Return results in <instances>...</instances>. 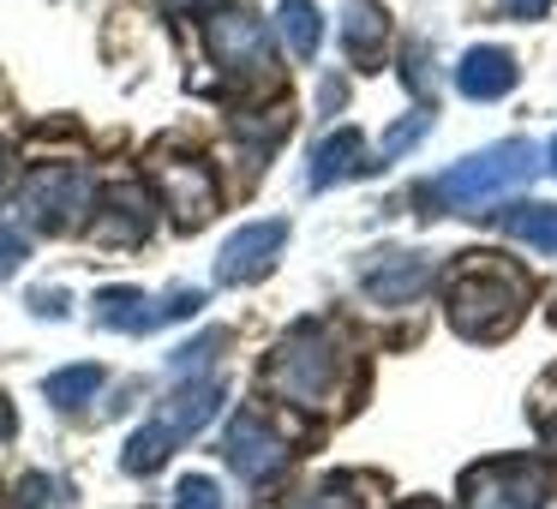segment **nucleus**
I'll return each instance as SVG.
<instances>
[{"mask_svg":"<svg viewBox=\"0 0 557 509\" xmlns=\"http://www.w3.org/2000/svg\"><path fill=\"white\" fill-rule=\"evenodd\" d=\"M37 312H42V318H61L66 300H61V294H37Z\"/></svg>","mask_w":557,"mask_h":509,"instance_id":"nucleus-27","label":"nucleus"},{"mask_svg":"<svg viewBox=\"0 0 557 509\" xmlns=\"http://www.w3.org/2000/svg\"><path fill=\"white\" fill-rule=\"evenodd\" d=\"M276 25H282V37H288V49L300 54V61H318V42H324V13H318V0H282Z\"/></svg>","mask_w":557,"mask_h":509,"instance_id":"nucleus-17","label":"nucleus"},{"mask_svg":"<svg viewBox=\"0 0 557 509\" xmlns=\"http://www.w3.org/2000/svg\"><path fill=\"white\" fill-rule=\"evenodd\" d=\"M205 42L234 85H270V78H276V49H270V30L258 13H240V7L210 13Z\"/></svg>","mask_w":557,"mask_h":509,"instance_id":"nucleus-6","label":"nucleus"},{"mask_svg":"<svg viewBox=\"0 0 557 509\" xmlns=\"http://www.w3.org/2000/svg\"><path fill=\"white\" fill-rule=\"evenodd\" d=\"M216 348H228V336H222V330H210V336H198V342H186V348H181V353H174V360H169V365H174V372H181V377H186V372H205V365H210V360H216Z\"/></svg>","mask_w":557,"mask_h":509,"instance_id":"nucleus-22","label":"nucleus"},{"mask_svg":"<svg viewBox=\"0 0 557 509\" xmlns=\"http://www.w3.org/2000/svg\"><path fill=\"white\" fill-rule=\"evenodd\" d=\"M150 174H157V186H162V198H169V210H174V222H181V228H198V222L216 210V181H210L205 162H193V157H157V162H150Z\"/></svg>","mask_w":557,"mask_h":509,"instance_id":"nucleus-10","label":"nucleus"},{"mask_svg":"<svg viewBox=\"0 0 557 509\" xmlns=\"http://www.w3.org/2000/svg\"><path fill=\"white\" fill-rule=\"evenodd\" d=\"M174 509H222V492L205 473H193V480H181V492H174Z\"/></svg>","mask_w":557,"mask_h":509,"instance_id":"nucleus-23","label":"nucleus"},{"mask_svg":"<svg viewBox=\"0 0 557 509\" xmlns=\"http://www.w3.org/2000/svg\"><path fill=\"white\" fill-rule=\"evenodd\" d=\"M545 437H552V449H557V420H545Z\"/></svg>","mask_w":557,"mask_h":509,"instance_id":"nucleus-29","label":"nucleus"},{"mask_svg":"<svg viewBox=\"0 0 557 509\" xmlns=\"http://www.w3.org/2000/svg\"><path fill=\"white\" fill-rule=\"evenodd\" d=\"M264 384L276 389L282 401H294V408L336 401L342 389H354V348H348V336H342L336 324H318V318L294 324L288 336L276 342V353H270Z\"/></svg>","mask_w":557,"mask_h":509,"instance_id":"nucleus-1","label":"nucleus"},{"mask_svg":"<svg viewBox=\"0 0 557 509\" xmlns=\"http://www.w3.org/2000/svg\"><path fill=\"white\" fill-rule=\"evenodd\" d=\"M425 282H432V258H425V252H384L372 270H366V300L408 306Z\"/></svg>","mask_w":557,"mask_h":509,"instance_id":"nucleus-13","label":"nucleus"},{"mask_svg":"<svg viewBox=\"0 0 557 509\" xmlns=\"http://www.w3.org/2000/svg\"><path fill=\"white\" fill-rule=\"evenodd\" d=\"M425 133H432V114H425V109H420V114H408V121H396V126L384 133V145L372 150V157H377V169H384V162H396L408 145H420Z\"/></svg>","mask_w":557,"mask_h":509,"instance_id":"nucleus-21","label":"nucleus"},{"mask_svg":"<svg viewBox=\"0 0 557 509\" xmlns=\"http://www.w3.org/2000/svg\"><path fill=\"white\" fill-rule=\"evenodd\" d=\"M504 7L516 18H545V13H552V0H504Z\"/></svg>","mask_w":557,"mask_h":509,"instance_id":"nucleus-26","label":"nucleus"},{"mask_svg":"<svg viewBox=\"0 0 557 509\" xmlns=\"http://www.w3.org/2000/svg\"><path fill=\"white\" fill-rule=\"evenodd\" d=\"M384 13H377L372 0H348V25H342V49H348V61H377L384 54Z\"/></svg>","mask_w":557,"mask_h":509,"instance_id":"nucleus-16","label":"nucleus"},{"mask_svg":"<svg viewBox=\"0 0 557 509\" xmlns=\"http://www.w3.org/2000/svg\"><path fill=\"white\" fill-rule=\"evenodd\" d=\"M222 449H228L234 473H240V480H252V485L276 480V473L288 468V456H294V449L282 444V437L270 432L258 413H240V420L228 425V437H222Z\"/></svg>","mask_w":557,"mask_h":509,"instance_id":"nucleus-11","label":"nucleus"},{"mask_svg":"<svg viewBox=\"0 0 557 509\" xmlns=\"http://www.w3.org/2000/svg\"><path fill=\"white\" fill-rule=\"evenodd\" d=\"M552 162H557V145H552Z\"/></svg>","mask_w":557,"mask_h":509,"instance_id":"nucleus-32","label":"nucleus"},{"mask_svg":"<svg viewBox=\"0 0 557 509\" xmlns=\"http://www.w3.org/2000/svg\"><path fill=\"white\" fill-rule=\"evenodd\" d=\"M198 306H205V294L198 288H169L162 300H150V294L138 288H102L97 294V318L109 330H157V324H174V318H193Z\"/></svg>","mask_w":557,"mask_h":509,"instance_id":"nucleus-8","label":"nucleus"},{"mask_svg":"<svg viewBox=\"0 0 557 509\" xmlns=\"http://www.w3.org/2000/svg\"><path fill=\"white\" fill-rule=\"evenodd\" d=\"M18 210H25V222L42 234L78 228L85 210H90V174L85 169H37L18 186Z\"/></svg>","mask_w":557,"mask_h":509,"instance_id":"nucleus-7","label":"nucleus"},{"mask_svg":"<svg viewBox=\"0 0 557 509\" xmlns=\"http://www.w3.org/2000/svg\"><path fill=\"white\" fill-rule=\"evenodd\" d=\"M468 509H540L552 497V461L540 456H497L461 473Z\"/></svg>","mask_w":557,"mask_h":509,"instance_id":"nucleus-5","label":"nucleus"},{"mask_svg":"<svg viewBox=\"0 0 557 509\" xmlns=\"http://www.w3.org/2000/svg\"><path fill=\"white\" fill-rule=\"evenodd\" d=\"M540 169L545 162H540V145H533V138H504V145H492V150H480V157L444 169L437 186H432V198H444L449 210H468L473 216L480 204H497V198H509L516 186H528Z\"/></svg>","mask_w":557,"mask_h":509,"instance_id":"nucleus-3","label":"nucleus"},{"mask_svg":"<svg viewBox=\"0 0 557 509\" xmlns=\"http://www.w3.org/2000/svg\"><path fill=\"white\" fill-rule=\"evenodd\" d=\"M13 432V408H7V401H0V437Z\"/></svg>","mask_w":557,"mask_h":509,"instance_id":"nucleus-28","label":"nucleus"},{"mask_svg":"<svg viewBox=\"0 0 557 509\" xmlns=\"http://www.w3.org/2000/svg\"><path fill=\"white\" fill-rule=\"evenodd\" d=\"M497 222H504L509 240H528V246H540V252H557V204H509Z\"/></svg>","mask_w":557,"mask_h":509,"instance_id":"nucleus-18","label":"nucleus"},{"mask_svg":"<svg viewBox=\"0 0 557 509\" xmlns=\"http://www.w3.org/2000/svg\"><path fill=\"white\" fill-rule=\"evenodd\" d=\"M54 492H61V485H54L49 473H30V480L18 485V509H49V504H54Z\"/></svg>","mask_w":557,"mask_h":509,"instance_id":"nucleus-24","label":"nucleus"},{"mask_svg":"<svg viewBox=\"0 0 557 509\" xmlns=\"http://www.w3.org/2000/svg\"><path fill=\"white\" fill-rule=\"evenodd\" d=\"M150 222H157V204H150V193L138 181H121L102 193V222H97V240L109 246H138L150 234Z\"/></svg>","mask_w":557,"mask_h":509,"instance_id":"nucleus-12","label":"nucleus"},{"mask_svg":"<svg viewBox=\"0 0 557 509\" xmlns=\"http://www.w3.org/2000/svg\"><path fill=\"white\" fill-rule=\"evenodd\" d=\"M282 240H288V222H246L240 234H228L216 252V282L222 288H240V282H258L270 276V264H276Z\"/></svg>","mask_w":557,"mask_h":509,"instance_id":"nucleus-9","label":"nucleus"},{"mask_svg":"<svg viewBox=\"0 0 557 509\" xmlns=\"http://www.w3.org/2000/svg\"><path fill=\"white\" fill-rule=\"evenodd\" d=\"M216 408H222V384H216V377H193V384H181L169 401H162L157 420L126 444V456H121L126 473H157L162 461H169L174 444H186L193 432H205V425L216 420Z\"/></svg>","mask_w":557,"mask_h":509,"instance_id":"nucleus-4","label":"nucleus"},{"mask_svg":"<svg viewBox=\"0 0 557 509\" xmlns=\"http://www.w3.org/2000/svg\"><path fill=\"white\" fill-rule=\"evenodd\" d=\"M509 85H516V61H509V49L480 42V49L461 54V66H456V90H461V97L492 102V97H504Z\"/></svg>","mask_w":557,"mask_h":509,"instance_id":"nucleus-14","label":"nucleus"},{"mask_svg":"<svg viewBox=\"0 0 557 509\" xmlns=\"http://www.w3.org/2000/svg\"><path fill=\"white\" fill-rule=\"evenodd\" d=\"M528 306V276L509 264H497L492 252H468V264L449 282V324L468 342H497L521 324Z\"/></svg>","mask_w":557,"mask_h":509,"instance_id":"nucleus-2","label":"nucleus"},{"mask_svg":"<svg viewBox=\"0 0 557 509\" xmlns=\"http://www.w3.org/2000/svg\"><path fill=\"white\" fill-rule=\"evenodd\" d=\"M174 7H205V0H174Z\"/></svg>","mask_w":557,"mask_h":509,"instance_id":"nucleus-30","label":"nucleus"},{"mask_svg":"<svg viewBox=\"0 0 557 509\" xmlns=\"http://www.w3.org/2000/svg\"><path fill=\"white\" fill-rule=\"evenodd\" d=\"M42 389H49L54 408H85V401L102 389V365H66V372H54Z\"/></svg>","mask_w":557,"mask_h":509,"instance_id":"nucleus-20","label":"nucleus"},{"mask_svg":"<svg viewBox=\"0 0 557 509\" xmlns=\"http://www.w3.org/2000/svg\"><path fill=\"white\" fill-rule=\"evenodd\" d=\"M18 264H25V240H18L7 222H0V276H13Z\"/></svg>","mask_w":557,"mask_h":509,"instance_id":"nucleus-25","label":"nucleus"},{"mask_svg":"<svg viewBox=\"0 0 557 509\" xmlns=\"http://www.w3.org/2000/svg\"><path fill=\"white\" fill-rule=\"evenodd\" d=\"M413 509H437V504H413Z\"/></svg>","mask_w":557,"mask_h":509,"instance_id":"nucleus-31","label":"nucleus"},{"mask_svg":"<svg viewBox=\"0 0 557 509\" xmlns=\"http://www.w3.org/2000/svg\"><path fill=\"white\" fill-rule=\"evenodd\" d=\"M366 169H377V157L366 150V138L354 133V126H336V133L312 150V186L318 193L336 186V181H348V174H366Z\"/></svg>","mask_w":557,"mask_h":509,"instance_id":"nucleus-15","label":"nucleus"},{"mask_svg":"<svg viewBox=\"0 0 557 509\" xmlns=\"http://www.w3.org/2000/svg\"><path fill=\"white\" fill-rule=\"evenodd\" d=\"M288 509H372V497H366L360 473H330L324 485H312L306 497H294Z\"/></svg>","mask_w":557,"mask_h":509,"instance_id":"nucleus-19","label":"nucleus"}]
</instances>
